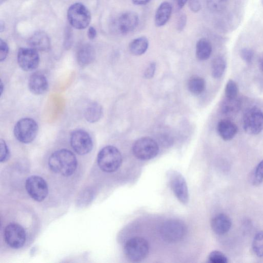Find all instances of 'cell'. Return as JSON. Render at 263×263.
<instances>
[{"mask_svg": "<svg viewBox=\"0 0 263 263\" xmlns=\"http://www.w3.org/2000/svg\"><path fill=\"white\" fill-rule=\"evenodd\" d=\"M241 107V103L238 98L234 100H229L226 98L222 104L221 110L225 115H233L240 111Z\"/></svg>", "mask_w": 263, "mask_h": 263, "instance_id": "obj_25", "label": "cell"}, {"mask_svg": "<svg viewBox=\"0 0 263 263\" xmlns=\"http://www.w3.org/2000/svg\"><path fill=\"white\" fill-rule=\"evenodd\" d=\"M190 10L194 12H199L202 9L200 0H188Z\"/></svg>", "mask_w": 263, "mask_h": 263, "instance_id": "obj_35", "label": "cell"}, {"mask_svg": "<svg viewBox=\"0 0 263 263\" xmlns=\"http://www.w3.org/2000/svg\"><path fill=\"white\" fill-rule=\"evenodd\" d=\"M9 52V48L7 42L0 39V61L3 62L7 59Z\"/></svg>", "mask_w": 263, "mask_h": 263, "instance_id": "obj_34", "label": "cell"}, {"mask_svg": "<svg viewBox=\"0 0 263 263\" xmlns=\"http://www.w3.org/2000/svg\"><path fill=\"white\" fill-rule=\"evenodd\" d=\"M149 41L144 37L136 39L132 41L129 46L130 52L135 56L144 54L149 48Z\"/></svg>", "mask_w": 263, "mask_h": 263, "instance_id": "obj_23", "label": "cell"}, {"mask_svg": "<svg viewBox=\"0 0 263 263\" xmlns=\"http://www.w3.org/2000/svg\"><path fill=\"white\" fill-rule=\"evenodd\" d=\"M95 58V51L90 45H84L78 50L77 54V60L81 67H85L92 63Z\"/></svg>", "mask_w": 263, "mask_h": 263, "instance_id": "obj_19", "label": "cell"}, {"mask_svg": "<svg viewBox=\"0 0 263 263\" xmlns=\"http://www.w3.org/2000/svg\"><path fill=\"white\" fill-rule=\"evenodd\" d=\"M263 182V160L256 166L253 176V185L258 186Z\"/></svg>", "mask_w": 263, "mask_h": 263, "instance_id": "obj_30", "label": "cell"}, {"mask_svg": "<svg viewBox=\"0 0 263 263\" xmlns=\"http://www.w3.org/2000/svg\"><path fill=\"white\" fill-rule=\"evenodd\" d=\"M151 0H133L134 4L138 6L146 5Z\"/></svg>", "mask_w": 263, "mask_h": 263, "instance_id": "obj_40", "label": "cell"}, {"mask_svg": "<svg viewBox=\"0 0 263 263\" xmlns=\"http://www.w3.org/2000/svg\"><path fill=\"white\" fill-rule=\"evenodd\" d=\"M160 233L163 240L168 243H177L185 237L187 227L181 221L169 220L162 225Z\"/></svg>", "mask_w": 263, "mask_h": 263, "instance_id": "obj_4", "label": "cell"}, {"mask_svg": "<svg viewBox=\"0 0 263 263\" xmlns=\"http://www.w3.org/2000/svg\"><path fill=\"white\" fill-rule=\"evenodd\" d=\"M71 144L73 150L80 155L88 154L93 147L91 137L86 131L82 129L73 132L71 136Z\"/></svg>", "mask_w": 263, "mask_h": 263, "instance_id": "obj_12", "label": "cell"}, {"mask_svg": "<svg viewBox=\"0 0 263 263\" xmlns=\"http://www.w3.org/2000/svg\"><path fill=\"white\" fill-rule=\"evenodd\" d=\"M68 18L70 24L78 29L86 28L91 20V14L87 9L78 3L73 5L69 8Z\"/></svg>", "mask_w": 263, "mask_h": 263, "instance_id": "obj_8", "label": "cell"}, {"mask_svg": "<svg viewBox=\"0 0 263 263\" xmlns=\"http://www.w3.org/2000/svg\"><path fill=\"white\" fill-rule=\"evenodd\" d=\"M188 0H175L176 4L179 9L183 8Z\"/></svg>", "mask_w": 263, "mask_h": 263, "instance_id": "obj_39", "label": "cell"}, {"mask_svg": "<svg viewBox=\"0 0 263 263\" xmlns=\"http://www.w3.org/2000/svg\"><path fill=\"white\" fill-rule=\"evenodd\" d=\"M188 87L192 94L195 95H199L204 92L206 88V82L203 78L194 76L189 79Z\"/></svg>", "mask_w": 263, "mask_h": 263, "instance_id": "obj_24", "label": "cell"}, {"mask_svg": "<svg viewBox=\"0 0 263 263\" xmlns=\"http://www.w3.org/2000/svg\"><path fill=\"white\" fill-rule=\"evenodd\" d=\"M187 22V18L185 15L182 14L180 16L178 21V29L179 30H183L185 28Z\"/></svg>", "mask_w": 263, "mask_h": 263, "instance_id": "obj_37", "label": "cell"}, {"mask_svg": "<svg viewBox=\"0 0 263 263\" xmlns=\"http://www.w3.org/2000/svg\"><path fill=\"white\" fill-rule=\"evenodd\" d=\"M261 4H262V6H263V0H261Z\"/></svg>", "mask_w": 263, "mask_h": 263, "instance_id": "obj_44", "label": "cell"}, {"mask_svg": "<svg viewBox=\"0 0 263 263\" xmlns=\"http://www.w3.org/2000/svg\"><path fill=\"white\" fill-rule=\"evenodd\" d=\"M28 87L30 91L35 95L45 94L49 88L47 78L40 72L33 73L29 78Z\"/></svg>", "mask_w": 263, "mask_h": 263, "instance_id": "obj_15", "label": "cell"}, {"mask_svg": "<svg viewBox=\"0 0 263 263\" xmlns=\"http://www.w3.org/2000/svg\"><path fill=\"white\" fill-rule=\"evenodd\" d=\"M156 71V63L152 62L149 64L147 69L145 71L144 76L147 79L152 78Z\"/></svg>", "mask_w": 263, "mask_h": 263, "instance_id": "obj_36", "label": "cell"}, {"mask_svg": "<svg viewBox=\"0 0 263 263\" xmlns=\"http://www.w3.org/2000/svg\"><path fill=\"white\" fill-rule=\"evenodd\" d=\"M5 23L3 22H1L0 23V30H1V32H3L5 30Z\"/></svg>", "mask_w": 263, "mask_h": 263, "instance_id": "obj_42", "label": "cell"}, {"mask_svg": "<svg viewBox=\"0 0 263 263\" xmlns=\"http://www.w3.org/2000/svg\"><path fill=\"white\" fill-rule=\"evenodd\" d=\"M169 178L171 188L178 200L187 204L189 201V192L184 178L180 173L173 171L169 173Z\"/></svg>", "mask_w": 263, "mask_h": 263, "instance_id": "obj_13", "label": "cell"}, {"mask_svg": "<svg viewBox=\"0 0 263 263\" xmlns=\"http://www.w3.org/2000/svg\"><path fill=\"white\" fill-rule=\"evenodd\" d=\"M231 220L225 214H219L212 220L211 225L213 232L219 235L227 233L231 228Z\"/></svg>", "mask_w": 263, "mask_h": 263, "instance_id": "obj_18", "label": "cell"}, {"mask_svg": "<svg viewBox=\"0 0 263 263\" xmlns=\"http://www.w3.org/2000/svg\"><path fill=\"white\" fill-rule=\"evenodd\" d=\"M49 166L54 172L64 177H69L76 170L77 160L71 151L61 149L51 155L49 160Z\"/></svg>", "mask_w": 263, "mask_h": 263, "instance_id": "obj_1", "label": "cell"}, {"mask_svg": "<svg viewBox=\"0 0 263 263\" xmlns=\"http://www.w3.org/2000/svg\"><path fill=\"white\" fill-rule=\"evenodd\" d=\"M172 12V7L168 2L162 3L158 7L155 16V24L157 27L165 25L169 20Z\"/></svg>", "mask_w": 263, "mask_h": 263, "instance_id": "obj_20", "label": "cell"}, {"mask_svg": "<svg viewBox=\"0 0 263 263\" xmlns=\"http://www.w3.org/2000/svg\"><path fill=\"white\" fill-rule=\"evenodd\" d=\"M4 84L3 82H1V95H3V93L4 92Z\"/></svg>", "mask_w": 263, "mask_h": 263, "instance_id": "obj_43", "label": "cell"}, {"mask_svg": "<svg viewBox=\"0 0 263 263\" xmlns=\"http://www.w3.org/2000/svg\"><path fill=\"white\" fill-rule=\"evenodd\" d=\"M139 23V16L134 12L123 14L119 18L117 22L118 29L122 34H127L133 31L137 27Z\"/></svg>", "mask_w": 263, "mask_h": 263, "instance_id": "obj_14", "label": "cell"}, {"mask_svg": "<svg viewBox=\"0 0 263 263\" xmlns=\"http://www.w3.org/2000/svg\"><path fill=\"white\" fill-rule=\"evenodd\" d=\"M28 44L31 48L37 51L47 52L51 47L49 37L42 31L35 32L28 39Z\"/></svg>", "mask_w": 263, "mask_h": 263, "instance_id": "obj_16", "label": "cell"}, {"mask_svg": "<svg viewBox=\"0 0 263 263\" xmlns=\"http://www.w3.org/2000/svg\"><path fill=\"white\" fill-rule=\"evenodd\" d=\"M17 59L20 67L26 72L36 70L40 63L37 51L31 48H21L18 51Z\"/></svg>", "mask_w": 263, "mask_h": 263, "instance_id": "obj_11", "label": "cell"}, {"mask_svg": "<svg viewBox=\"0 0 263 263\" xmlns=\"http://www.w3.org/2000/svg\"><path fill=\"white\" fill-rule=\"evenodd\" d=\"M240 55L242 59L246 63L250 64L253 60L254 53L252 49L249 48H244L241 51Z\"/></svg>", "mask_w": 263, "mask_h": 263, "instance_id": "obj_33", "label": "cell"}, {"mask_svg": "<svg viewBox=\"0 0 263 263\" xmlns=\"http://www.w3.org/2000/svg\"><path fill=\"white\" fill-rule=\"evenodd\" d=\"M103 114V109L101 105L97 103L90 105L85 109L84 117L90 123H95L101 119Z\"/></svg>", "mask_w": 263, "mask_h": 263, "instance_id": "obj_22", "label": "cell"}, {"mask_svg": "<svg viewBox=\"0 0 263 263\" xmlns=\"http://www.w3.org/2000/svg\"><path fill=\"white\" fill-rule=\"evenodd\" d=\"M259 67L260 71L263 73V54L260 57L258 61Z\"/></svg>", "mask_w": 263, "mask_h": 263, "instance_id": "obj_41", "label": "cell"}, {"mask_svg": "<svg viewBox=\"0 0 263 263\" xmlns=\"http://www.w3.org/2000/svg\"><path fill=\"white\" fill-rule=\"evenodd\" d=\"M217 133L221 138L225 141L233 140L238 132L237 125L229 119H222L219 121L217 126Z\"/></svg>", "mask_w": 263, "mask_h": 263, "instance_id": "obj_17", "label": "cell"}, {"mask_svg": "<svg viewBox=\"0 0 263 263\" xmlns=\"http://www.w3.org/2000/svg\"><path fill=\"white\" fill-rule=\"evenodd\" d=\"M36 121L30 118H23L16 124L14 134L18 141L23 144H29L34 141L38 133Z\"/></svg>", "mask_w": 263, "mask_h": 263, "instance_id": "obj_3", "label": "cell"}, {"mask_svg": "<svg viewBox=\"0 0 263 263\" xmlns=\"http://www.w3.org/2000/svg\"><path fill=\"white\" fill-rule=\"evenodd\" d=\"M226 68V61L223 56L215 58L212 63V75L213 78L218 79L224 74Z\"/></svg>", "mask_w": 263, "mask_h": 263, "instance_id": "obj_26", "label": "cell"}, {"mask_svg": "<svg viewBox=\"0 0 263 263\" xmlns=\"http://www.w3.org/2000/svg\"><path fill=\"white\" fill-rule=\"evenodd\" d=\"M209 259L213 263H227L228 258L222 252L218 251H214L210 253Z\"/></svg>", "mask_w": 263, "mask_h": 263, "instance_id": "obj_31", "label": "cell"}, {"mask_svg": "<svg viewBox=\"0 0 263 263\" xmlns=\"http://www.w3.org/2000/svg\"><path fill=\"white\" fill-rule=\"evenodd\" d=\"M87 36L90 39H95L97 36V31L93 27H90L87 31Z\"/></svg>", "mask_w": 263, "mask_h": 263, "instance_id": "obj_38", "label": "cell"}, {"mask_svg": "<svg viewBox=\"0 0 263 263\" xmlns=\"http://www.w3.org/2000/svg\"><path fill=\"white\" fill-rule=\"evenodd\" d=\"M133 152L138 159L147 160L156 157L159 152V146L153 139L146 137L137 140L133 146Z\"/></svg>", "mask_w": 263, "mask_h": 263, "instance_id": "obj_7", "label": "cell"}, {"mask_svg": "<svg viewBox=\"0 0 263 263\" xmlns=\"http://www.w3.org/2000/svg\"><path fill=\"white\" fill-rule=\"evenodd\" d=\"M4 237L8 245L14 249L22 247L26 239L24 228L20 225L15 223H11L7 226Z\"/></svg>", "mask_w": 263, "mask_h": 263, "instance_id": "obj_10", "label": "cell"}, {"mask_svg": "<svg viewBox=\"0 0 263 263\" xmlns=\"http://www.w3.org/2000/svg\"><path fill=\"white\" fill-rule=\"evenodd\" d=\"M254 253L258 257H263V232H258L255 236L252 243Z\"/></svg>", "mask_w": 263, "mask_h": 263, "instance_id": "obj_27", "label": "cell"}, {"mask_svg": "<svg viewBox=\"0 0 263 263\" xmlns=\"http://www.w3.org/2000/svg\"><path fill=\"white\" fill-rule=\"evenodd\" d=\"M0 149H1V153H0V160L2 162L7 161L10 157V152L9 149L5 141L1 140L0 141Z\"/></svg>", "mask_w": 263, "mask_h": 263, "instance_id": "obj_32", "label": "cell"}, {"mask_svg": "<svg viewBox=\"0 0 263 263\" xmlns=\"http://www.w3.org/2000/svg\"><path fill=\"white\" fill-rule=\"evenodd\" d=\"M98 166L106 172L116 171L121 166L122 156L115 147L108 146L99 152L97 157Z\"/></svg>", "mask_w": 263, "mask_h": 263, "instance_id": "obj_2", "label": "cell"}, {"mask_svg": "<svg viewBox=\"0 0 263 263\" xmlns=\"http://www.w3.org/2000/svg\"><path fill=\"white\" fill-rule=\"evenodd\" d=\"M124 251L128 259L133 261H140L148 255L149 243L146 239L141 237L132 238L126 242Z\"/></svg>", "mask_w": 263, "mask_h": 263, "instance_id": "obj_5", "label": "cell"}, {"mask_svg": "<svg viewBox=\"0 0 263 263\" xmlns=\"http://www.w3.org/2000/svg\"><path fill=\"white\" fill-rule=\"evenodd\" d=\"M228 0H207V6L212 12H221L225 9Z\"/></svg>", "mask_w": 263, "mask_h": 263, "instance_id": "obj_29", "label": "cell"}, {"mask_svg": "<svg viewBox=\"0 0 263 263\" xmlns=\"http://www.w3.org/2000/svg\"><path fill=\"white\" fill-rule=\"evenodd\" d=\"M212 47L210 42L207 39L202 38L197 42L196 55L199 60L205 61L208 59L212 53Z\"/></svg>", "mask_w": 263, "mask_h": 263, "instance_id": "obj_21", "label": "cell"}, {"mask_svg": "<svg viewBox=\"0 0 263 263\" xmlns=\"http://www.w3.org/2000/svg\"><path fill=\"white\" fill-rule=\"evenodd\" d=\"M25 188L31 198L37 202L43 201L48 195V184L39 176H33L28 178L26 181Z\"/></svg>", "mask_w": 263, "mask_h": 263, "instance_id": "obj_9", "label": "cell"}, {"mask_svg": "<svg viewBox=\"0 0 263 263\" xmlns=\"http://www.w3.org/2000/svg\"><path fill=\"white\" fill-rule=\"evenodd\" d=\"M238 86L235 81L233 80H229L225 87L226 98L229 100H234L238 97Z\"/></svg>", "mask_w": 263, "mask_h": 263, "instance_id": "obj_28", "label": "cell"}, {"mask_svg": "<svg viewBox=\"0 0 263 263\" xmlns=\"http://www.w3.org/2000/svg\"><path fill=\"white\" fill-rule=\"evenodd\" d=\"M243 125L247 134H259L263 129V111L255 107L249 109L244 115Z\"/></svg>", "mask_w": 263, "mask_h": 263, "instance_id": "obj_6", "label": "cell"}]
</instances>
